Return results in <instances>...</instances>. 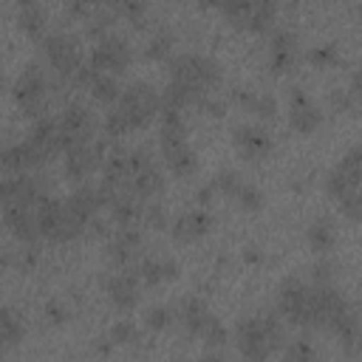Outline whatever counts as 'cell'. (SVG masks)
Returning a JSON list of instances; mask_svg holds the SVG:
<instances>
[{
  "label": "cell",
  "instance_id": "6da1fadb",
  "mask_svg": "<svg viewBox=\"0 0 362 362\" xmlns=\"http://www.w3.org/2000/svg\"><path fill=\"white\" fill-rule=\"evenodd\" d=\"M235 342L249 362H266L283 342V322L274 311L260 317H240L235 325Z\"/></svg>",
  "mask_w": 362,
  "mask_h": 362
},
{
  "label": "cell",
  "instance_id": "7a4b0ae2",
  "mask_svg": "<svg viewBox=\"0 0 362 362\" xmlns=\"http://www.w3.org/2000/svg\"><path fill=\"white\" fill-rule=\"evenodd\" d=\"M167 71H170V82H178L184 88L195 90L198 96L212 93L223 79L221 65L206 54H178L170 59Z\"/></svg>",
  "mask_w": 362,
  "mask_h": 362
},
{
  "label": "cell",
  "instance_id": "3957f363",
  "mask_svg": "<svg viewBox=\"0 0 362 362\" xmlns=\"http://www.w3.org/2000/svg\"><path fill=\"white\" fill-rule=\"evenodd\" d=\"M34 218H37L40 235H45V238L54 240V243H68V240H74V238H79V235L85 232V223L76 221V218L68 212L65 201H59V198H45V195H42V198L37 201Z\"/></svg>",
  "mask_w": 362,
  "mask_h": 362
},
{
  "label": "cell",
  "instance_id": "277c9868",
  "mask_svg": "<svg viewBox=\"0 0 362 362\" xmlns=\"http://www.w3.org/2000/svg\"><path fill=\"white\" fill-rule=\"evenodd\" d=\"M116 110H119V116L127 122L130 130L144 127V124L153 122V116L161 110V93H158L150 82H133V85H127V88L119 93Z\"/></svg>",
  "mask_w": 362,
  "mask_h": 362
},
{
  "label": "cell",
  "instance_id": "5b68a950",
  "mask_svg": "<svg viewBox=\"0 0 362 362\" xmlns=\"http://www.w3.org/2000/svg\"><path fill=\"white\" fill-rule=\"evenodd\" d=\"M11 93H14V99H17V105L23 107L25 116H31V119L45 116V105H48V76H45L42 65L28 62V65L23 68V74L17 76Z\"/></svg>",
  "mask_w": 362,
  "mask_h": 362
},
{
  "label": "cell",
  "instance_id": "8992f818",
  "mask_svg": "<svg viewBox=\"0 0 362 362\" xmlns=\"http://www.w3.org/2000/svg\"><path fill=\"white\" fill-rule=\"evenodd\" d=\"M277 308L294 325L314 328V305H311V286L300 277H286L277 288Z\"/></svg>",
  "mask_w": 362,
  "mask_h": 362
},
{
  "label": "cell",
  "instance_id": "52a82bcc",
  "mask_svg": "<svg viewBox=\"0 0 362 362\" xmlns=\"http://www.w3.org/2000/svg\"><path fill=\"white\" fill-rule=\"evenodd\" d=\"M42 51L51 62V68H57L59 76L74 79V74L82 68V48L79 40L68 31H51L42 37Z\"/></svg>",
  "mask_w": 362,
  "mask_h": 362
},
{
  "label": "cell",
  "instance_id": "ba28073f",
  "mask_svg": "<svg viewBox=\"0 0 362 362\" xmlns=\"http://www.w3.org/2000/svg\"><path fill=\"white\" fill-rule=\"evenodd\" d=\"M130 59H133L130 42H127L124 37H119V34H105V37L93 45L90 57H88V65H90L93 71H99V74L116 76V74L127 71Z\"/></svg>",
  "mask_w": 362,
  "mask_h": 362
},
{
  "label": "cell",
  "instance_id": "9c48e42d",
  "mask_svg": "<svg viewBox=\"0 0 362 362\" xmlns=\"http://www.w3.org/2000/svg\"><path fill=\"white\" fill-rule=\"evenodd\" d=\"M359 175H362V153L359 147L354 144L334 167L331 173L325 175V189L334 201L351 195V192H359Z\"/></svg>",
  "mask_w": 362,
  "mask_h": 362
},
{
  "label": "cell",
  "instance_id": "30bf717a",
  "mask_svg": "<svg viewBox=\"0 0 362 362\" xmlns=\"http://www.w3.org/2000/svg\"><path fill=\"white\" fill-rule=\"evenodd\" d=\"M57 127H59V141H62V150L74 147V144H82V141H90V133H93V116L85 105L74 102L68 105L59 119H57Z\"/></svg>",
  "mask_w": 362,
  "mask_h": 362
},
{
  "label": "cell",
  "instance_id": "8fae6325",
  "mask_svg": "<svg viewBox=\"0 0 362 362\" xmlns=\"http://www.w3.org/2000/svg\"><path fill=\"white\" fill-rule=\"evenodd\" d=\"M288 124L308 136L322 124V110L317 107V102L305 93V88H291L288 90Z\"/></svg>",
  "mask_w": 362,
  "mask_h": 362
},
{
  "label": "cell",
  "instance_id": "7c38bea8",
  "mask_svg": "<svg viewBox=\"0 0 362 362\" xmlns=\"http://www.w3.org/2000/svg\"><path fill=\"white\" fill-rule=\"evenodd\" d=\"M105 161L102 141H82L65 150V175L71 181H85Z\"/></svg>",
  "mask_w": 362,
  "mask_h": 362
},
{
  "label": "cell",
  "instance_id": "4fadbf2b",
  "mask_svg": "<svg viewBox=\"0 0 362 362\" xmlns=\"http://www.w3.org/2000/svg\"><path fill=\"white\" fill-rule=\"evenodd\" d=\"M297 62V34L291 28L277 25L269 37V68L274 74H286L291 71Z\"/></svg>",
  "mask_w": 362,
  "mask_h": 362
},
{
  "label": "cell",
  "instance_id": "5bb4252c",
  "mask_svg": "<svg viewBox=\"0 0 362 362\" xmlns=\"http://www.w3.org/2000/svg\"><path fill=\"white\" fill-rule=\"evenodd\" d=\"M161 153H164L167 167L181 178L198 170V156L192 144L187 141V136H161Z\"/></svg>",
  "mask_w": 362,
  "mask_h": 362
},
{
  "label": "cell",
  "instance_id": "9a60e30c",
  "mask_svg": "<svg viewBox=\"0 0 362 362\" xmlns=\"http://www.w3.org/2000/svg\"><path fill=\"white\" fill-rule=\"evenodd\" d=\"M232 141H235V147L246 158H266L272 153V147H274L272 133L263 130L260 124H240V127H235L232 130Z\"/></svg>",
  "mask_w": 362,
  "mask_h": 362
},
{
  "label": "cell",
  "instance_id": "2e32d148",
  "mask_svg": "<svg viewBox=\"0 0 362 362\" xmlns=\"http://www.w3.org/2000/svg\"><path fill=\"white\" fill-rule=\"evenodd\" d=\"M105 294L119 311H130L139 303V277L133 272H116L105 277Z\"/></svg>",
  "mask_w": 362,
  "mask_h": 362
},
{
  "label": "cell",
  "instance_id": "e0dca14e",
  "mask_svg": "<svg viewBox=\"0 0 362 362\" xmlns=\"http://www.w3.org/2000/svg\"><path fill=\"white\" fill-rule=\"evenodd\" d=\"M170 229H173V238L178 243H192L212 229V215L206 209H189V212H181L170 223Z\"/></svg>",
  "mask_w": 362,
  "mask_h": 362
},
{
  "label": "cell",
  "instance_id": "ac0fdd59",
  "mask_svg": "<svg viewBox=\"0 0 362 362\" xmlns=\"http://www.w3.org/2000/svg\"><path fill=\"white\" fill-rule=\"evenodd\" d=\"M3 223L6 229L20 240V243H37L40 229H37V218L31 206H3Z\"/></svg>",
  "mask_w": 362,
  "mask_h": 362
},
{
  "label": "cell",
  "instance_id": "d6986e66",
  "mask_svg": "<svg viewBox=\"0 0 362 362\" xmlns=\"http://www.w3.org/2000/svg\"><path fill=\"white\" fill-rule=\"evenodd\" d=\"M28 141L42 153L45 161H48L51 156H57V153L62 150L57 119H51V116H40V119H34V127H31V133H28Z\"/></svg>",
  "mask_w": 362,
  "mask_h": 362
},
{
  "label": "cell",
  "instance_id": "ffe728a7",
  "mask_svg": "<svg viewBox=\"0 0 362 362\" xmlns=\"http://www.w3.org/2000/svg\"><path fill=\"white\" fill-rule=\"evenodd\" d=\"M65 206H68V212L76 218V221H82L85 226L93 221V215L99 212V192H96V187H88V184H79L68 198H65Z\"/></svg>",
  "mask_w": 362,
  "mask_h": 362
},
{
  "label": "cell",
  "instance_id": "44dd1931",
  "mask_svg": "<svg viewBox=\"0 0 362 362\" xmlns=\"http://www.w3.org/2000/svg\"><path fill=\"white\" fill-rule=\"evenodd\" d=\"M139 246H141V232L136 226H124V229L116 232V238L110 240V246H107L105 255H107V260L113 266H127L136 257V249Z\"/></svg>",
  "mask_w": 362,
  "mask_h": 362
},
{
  "label": "cell",
  "instance_id": "7402d4cb",
  "mask_svg": "<svg viewBox=\"0 0 362 362\" xmlns=\"http://www.w3.org/2000/svg\"><path fill=\"white\" fill-rule=\"evenodd\" d=\"M161 189H164V175H161V170H158L156 164H150V167H144V170H136V173H130V178H127V195H133V198H139V201L153 198V195H158Z\"/></svg>",
  "mask_w": 362,
  "mask_h": 362
},
{
  "label": "cell",
  "instance_id": "603a6c76",
  "mask_svg": "<svg viewBox=\"0 0 362 362\" xmlns=\"http://www.w3.org/2000/svg\"><path fill=\"white\" fill-rule=\"evenodd\" d=\"M25 337V320L14 305H0V354L17 348Z\"/></svg>",
  "mask_w": 362,
  "mask_h": 362
},
{
  "label": "cell",
  "instance_id": "cb8c5ba5",
  "mask_svg": "<svg viewBox=\"0 0 362 362\" xmlns=\"http://www.w3.org/2000/svg\"><path fill=\"white\" fill-rule=\"evenodd\" d=\"M178 263L173 260V257H167V255H161V257H144L141 263H139V272H136V277L139 280H144L147 286H158V283H164V280H173V277H178Z\"/></svg>",
  "mask_w": 362,
  "mask_h": 362
},
{
  "label": "cell",
  "instance_id": "d4e9b609",
  "mask_svg": "<svg viewBox=\"0 0 362 362\" xmlns=\"http://www.w3.org/2000/svg\"><path fill=\"white\" fill-rule=\"evenodd\" d=\"M235 102H238L243 110H249V113H255V116H260V119H274V116H277V99H274L272 93L238 88V90H235Z\"/></svg>",
  "mask_w": 362,
  "mask_h": 362
},
{
  "label": "cell",
  "instance_id": "484cf974",
  "mask_svg": "<svg viewBox=\"0 0 362 362\" xmlns=\"http://www.w3.org/2000/svg\"><path fill=\"white\" fill-rule=\"evenodd\" d=\"M178 317H181L184 328L198 337V334L204 331V325L212 320V311L206 308V303H204L201 297H187V300H181V305H178Z\"/></svg>",
  "mask_w": 362,
  "mask_h": 362
},
{
  "label": "cell",
  "instance_id": "4316f807",
  "mask_svg": "<svg viewBox=\"0 0 362 362\" xmlns=\"http://www.w3.org/2000/svg\"><path fill=\"white\" fill-rule=\"evenodd\" d=\"M141 215H144V204L139 201V198H133V195H119L113 204H110V221L119 226V229H124V226H136L139 221H141Z\"/></svg>",
  "mask_w": 362,
  "mask_h": 362
},
{
  "label": "cell",
  "instance_id": "83f0119b",
  "mask_svg": "<svg viewBox=\"0 0 362 362\" xmlns=\"http://www.w3.org/2000/svg\"><path fill=\"white\" fill-rule=\"evenodd\" d=\"M17 23L28 37H45V25H48V11L40 3H23L17 8Z\"/></svg>",
  "mask_w": 362,
  "mask_h": 362
},
{
  "label": "cell",
  "instance_id": "f1b7e54d",
  "mask_svg": "<svg viewBox=\"0 0 362 362\" xmlns=\"http://www.w3.org/2000/svg\"><path fill=\"white\" fill-rule=\"evenodd\" d=\"M305 240H308V246H311L314 255H328V252L334 249V240H337L331 221H328V218H317V221L308 226Z\"/></svg>",
  "mask_w": 362,
  "mask_h": 362
},
{
  "label": "cell",
  "instance_id": "f546056e",
  "mask_svg": "<svg viewBox=\"0 0 362 362\" xmlns=\"http://www.w3.org/2000/svg\"><path fill=\"white\" fill-rule=\"evenodd\" d=\"M274 17H277L274 3H249V11H246L240 28H249V31H266V28H272Z\"/></svg>",
  "mask_w": 362,
  "mask_h": 362
},
{
  "label": "cell",
  "instance_id": "4dcf8cb0",
  "mask_svg": "<svg viewBox=\"0 0 362 362\" xmlns=\"http://www.w3.org/2000/svg\"><path fill=\"white\" fill-rule=\"evenodd\" d=\"M173 45H175L173 28L158 25V28L153 31V37L147 40V45H144V57H147V59H164V57L173 51Z\"/></svg>",
  "mask_w": 362,
  "mask_h": 362
},
{
  "label": "cell",
  "instance_id": "1f68e13d",
  "mask_svg": "<svg viewBox=\"0 0 362 362\" xmlns=\"http://www.w3.org/2000/svg\"><path fill=\"white\" fill-rule=\"evenodd\" d=\"M107 339L113 345H136L141 339V328L133 320H116L107 331Z\"/></svg>",
  "mask_w": 362,
  "mask_h": 362
},
{
  "label": "cell",
  "instance_id": "d6a6232c",
  "mask_svg": "<svg viewBox=\"0 0 362 362\" xmlns=\"http://www.w3.org/2000/svg\"><path fill=\"white\" fill-rule=\"evenodd\" d=\"M90 93H93L99 102L110 105V102L119 99L122 88H119V79H116V76H110V74H96V79L90 82Z\"/></svg>",
  "mask_w": 362,
  "mask_h": 362
},
{
  "label": "cell",
  "instance_id": "836d02e7",
  "mask_svg": "<svg viewBox=\"0 0 362 362\" xmlns=\"http://www.w3.org/2000/svg\"><path fill=\"white\" fill-rule=\"evenodd\" d=\"M308 59H311V65H317V68H334V65H339V48L334 45V42H322V45H314L311 51H308Z\"/></svg>",
  "mask_w": 362,
  "mask_h": 362
},
{
  "label": "cell",
  "instance_id": "e575fe53",
  "mask_svg": "<svg viewBox=\"0 0 362 362\" xmlns=\"http://www.w3.org/2000/svg\"><path fill=\"white\" fill-rule=\"evenodd\" d=\"M212 187H215V192H221V195H229V198H235L238 195V189L243 187V178L235 173V170H221L212 181H209Z\"/></svg>",
  "mask_w": 362,
  "mask_h": 362
},
{
  "label": "cell",
  "instance_id": "d590c367",
  "mask_svg": "<svg viewBox=\"0 0 362 362\" xmlns=\"http://www.w3.org/2000/svg\"><path fill=\"white\" fill-rule=\"evenodd\" d=\"M235 201H238V206H240L243 212H257V209L263 206V192H260V187L243 181V187L238 189Z\"/></svg>",
  "mask_w": 362,
  "mask_h": 362
},
{
  "label": "cell",
  "instance_id": "8d00e7d4",
  "mask_svg": "<svg viewBox=\"0 0 362 362\" xmlns=\"http://www.w3.org/2000/svg\"><path fill=\"white\" fill-rule=\"evenodd\" d=\"M314 359H317L314 345H311L305 337L294 339V342L286 348V356H283V362H314Z\"/></svg>",
  "mask_w": 362,
  "mask_h": 362
},
{
  "label": "cell",
  "instance_id": "74e56055",
  "mask_svg": "<svg viewBox=\"0 0 362 362\" xmlns=\"http://www.w3.org/2000/svg\"><path fill=\"white\" fill-rule=\"evenodd\" d=\"M113 20H116V11H113V8H93V11L88 14V34H90V37H99L102 31L110 28Z\"/></svg>",
  "mask_w": 362,
  "mask_h": 362
},
{
  "label": "cell",
  "instance_id": "f35d334b",
  "mask_svg": "<svg viewBox=\"0 0 362 362\" xmlns=\"http://www.w3.org/2000/svg\"><path fill=\"white\" fill-rule=\"evenodd\" d=\"M170 322H173V308L164 305V303L161 305H150L147 314H144V325L153 328V331H164Z\"/></svg>",
  "mask_w": 362,
  "mask_h": 362
},
{
  "label": "cell",
  "instance_id": "ab89813d",
  "mask_svg": "<svg viewBox=\"0 0 362 362\" xmlns=\"http://www.w3.org/2000/svg\"><path fill=\"white\" fill-rule=\"evenodd\" d=\"M198 337L204 339V345H209V348H221V345L226 342V325L212 314V320L204 325V331H201Z\"/></svg>",
  "mask_w": 362,
  "mask_h": 362
},
{
  "label": "cell",
  "instance_id": "60d3db41",
  "mask_svg": "<svg viewBox=\"0 0 362 362\" xmlns=\"http://www.w3.org/2000/svg\"><path fill=\"white\" fill-rule=\"evenodd\" d=\"M328 102H331V107L339 110V113H354L356 105H359V99H356L348 88H334V90L328 93Z\"/></svg>",
  "mask_w": 362,
  "mask_h": 362
},
{
  "label": "cell",
  "instance_id": "b9f144b4",
  "mask_svg": "<svg viewBox=\"0 0 362 362\" xmlns=\"http://www.w3.org/2000/svg\"><path fill=\"white\" fill-rule=\"evenodd\" d=\"M124 133H130L127 122L119 116V110H116V107H110V110H107V116H105V136H110V139H122Z\"/></svg>",
  "mask_w": 362,
  "mask_h": 362
},
{
  "label": "cell",
  "instance_id": "7bdbcfd3",
  "mask_svg": "<svg viewBox=\"0 0 362 362\" xmlns=\"http://www.w3.org/2000/svg\"><path fill=\"white\" fill-rule=\"evenodd\" d=\"M141 221H144L147 226H153V229H167V226H170V223H167V212H164V206H158V204H147Z\"/></svg>",
  "mask_w": 362,
  "mask_h": 362
},
{
  "label": "cell",
  "instance_id": "ee69618b",
  "mask_svg": "<svg viewBox=\"0 0 362 362\" xmlns=\"http://www.w3.org/2000/svg\"><path fill=\"white\" fill-rule=\"evenodd\" d=\"M339 212L348 218V221H359V215H362V204H359V192H351V195H345V198H339Z\"/></svg>",
  "mask_w": 362,
  "mask_h": 362
},
{
  "label": "cell",
  "instance_id": "f6af8a7d",
  "mask_svg": "<svg viewBox=\"0 0 362 362\" xmlns=\"http://www.w3.org/2000/svg\"><path fill=\"white\" fill-rule=\"evenodd\" d=\"M195 105H198V107H201L204 113L215 116V119H218V116H223V110H226V105H223V102H221L218 96H212V93H204V96H201V99H198Z\"/></svg>",
  "mask_w": 362,
  "mask_h": 362
},
{
  "label": "cell",
  "instance_id": "bcb514c9",
  "mask_svg": "<svg viewBox=\"0 0 362 362\" xmlns=\"http://www.w3.org/2000/svg\"><path fill=\"white\" fill-rule=\"evenodd\" d=\"M311 277H314L317 286L331 283V277H334V263H331V260H317L314 269H311Z\"/></svg>",
  "mask_w": 362,
  "mask_h": 362
},
{
  "label": "cell",
  "instance_id": "7dc6e473",
  "mask_svg": "<svg viewBox=\"0 0 362 362\" xmlns=\"http://www.w3.org/2000/svg\"><path fill=\"white\" fill-rule=\"evenodd\" d=\"M113 11H116V14H127L133 23H139V20L144 17L147 6H144V3H119V6H113Z\"/></svg>",
  "mask_w": 362,
  "mask_h": 362
},
{
  "label": "cell",
  "instance_id": "c3c4849f",
  "mask_svg": "<svg viewBox=\"0 0 362 362\" xmlns=\"http://www.w3.org/2000/svg\"><path fill=\"white\" fill-rule=\"evenodd\" d=\"M42 317H48L51 322H65V320H68V308H62V303L51 300V303H45V308H42Z\"/></svg>",
  "mask_w": 362,
  "mask_h": 362
},
{
  "label": "cell",
  "instance_id": "681fc988",
  "mask_svg": "<svg viewBox=\"0 0 362 362\" xmlns=\"http://www.w3.org/2000/svg\"><path fill=\"white\" fill-rule=\"evenodd\" d=\"M212 195H215V187H212V184H206V187H201V189L195 192V201L201 204V209H204V206L212 201Z\"/></svg>",
  "mask_w": 362,
  "mask_h": 362
},
{
  "label": "cell",
  "instance_id": "f907efd6",
  "mask_svg": "<svg viewBox=\"0 0 362 362\" xmlns=\"http://www.w3.org/2000/svg\"><path fill=\"white\" fill-rule=\"evenodd\" d=\"M243 260H246V263H260L263 255H260L257 246H246V249H243Z\"/></svg>",
  "mask_w": 362,
  "mask_h": 362
},
{
  "label": "cell",
  "instance_id": "816d5d0a",
  "mask_svg": "<svg viewBox=\"0 0 362 362\" xmlns=\"http://www.w3.org/2000/svg\"><path fill=\"white\" fill-rule=\"evenodd\" d=\"M201 362H226V359H223V356H221V351L215 348V351H209V354H204V356H201Z\"/></svg>",
  "mask_w": 362,
  "mask_h": 362
},
{
  "label": "cell",
  "instance_id": "f5cc1de1",
  "mask_svg": "<svg viewBox=\"0 0 362 362\" xmlns=\"http://www.w3.org/2000/svg\"><path fill=\"white\" fill-rule=\"evenodd\" d=\"M8 263H11V255H3V252H0V269H6Z\"/></svg>",
  "mask_w": 362,
  "mask_h": 362
},
{
  "label": "cell",
  "instance_id": "db71d44e",
  "mask_svg": "<svg viewBox=\"0 0 362 362\" xmlns=\"http://www.w3.org/2000/svg\"><path fill=\"white\" fill-rule=\"evenodd\" d=\"M0 93H3V76H0Z\"/></svg>",
  "mask_w": 362,
  "mask_h": 362
}]
</instances>
